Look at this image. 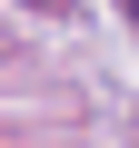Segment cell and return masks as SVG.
<instances>
[{
	"label": "cell",
	"mask_w": 139,
	"mask_h": 148,
	"mask_svg": "<svg viewBox=\"0 0 139 148\" xmlns=\"http://www.w3.org/2000/svg\"><path fill=\"white\" fill-rule=\"evenodd\" d=\"M20 10H70V0H20Z\"/></svg>",
	"instance_id": "6da1fadb"
},
{
	"label": "cell",
	"mask_w": 139,
	"mask_h": 148,
	"mask_svg": "<svg viewBox=\"0 0 139 148\" xmlns=\"http://www.w3.org/2000/svg\"><path fill=\"white\" fill-rule=\"evenodd\" d=\"M129 20H139V0H129Z\"/></svg>",
	"instance_id": "7a4b0ae2"
}]
</instances>
